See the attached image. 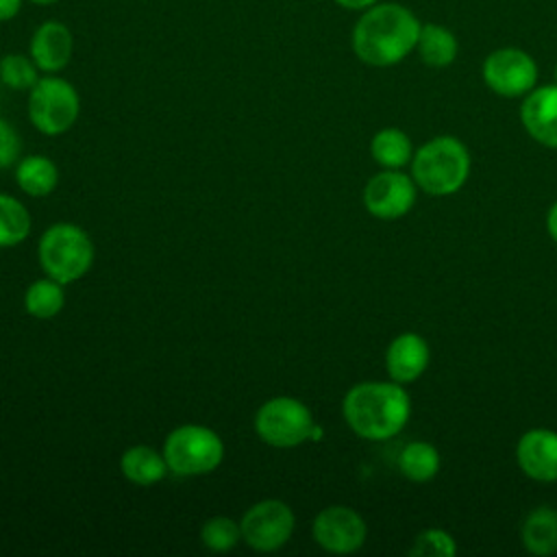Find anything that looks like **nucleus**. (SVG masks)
I'll return each mask as SVG.
<instances>
[{"label": "nucleus", "instance_id": "a878e982", "mask_svg": "<svg viewBox=\"0 0 557 557\" xmlns=\"http://www.w3.org/2000/svg\"><path fill=\"white\" fill-rule=\"evenodd\" d=\"M411 557H453L457 555V544L450 533L444 529H424L413 537L409 548Z\"/></svg>", "mask_w": 557, "mask_h": 557}, {"label": "nucleus", "instance_id": "7c9ffc66", "mask_svg": "<svg viewBox=\"0 0 557 557\" xmlns=\"http://www.w3.org/2000/svg\"><path fill=\"white\" fill-rule=\"evenodd\" d=\"M33 4H39V7H46V4H54V2H59V0H30Z\"/></svg>", "mask_w": 557, "mask_h": 557}, {"label": "nucleus", "instance_id": "c85d7f7f", "mask_svg": "<svg viewBox=\"0 0 557 557\" xmlns=\"http://www.w3.org/2000/svg\"><path fill=\"white\" fill-rule=\"evenodd\" d=\"M335 4H339L342 9H348V11H366L370 7H374L379 0H333Z\"/></svg>", "mask_w": 557, "mask_h": 557}, {"label": "nucleus", "instance_id": "f3484780", "mask_svg": "<svg viewBox=\"0 0 557 557\" xmlns=\"http://www.w3.org/2000/svg\"><path fill=\"white\" fill-rule=\"evenodd\" d=\"M522 544L531 555L548 557L557 553V509L535 507L527 513L520 531Z\"/></svg>", "mask_w": 557, "mask_h": 557}, {"label": "nucleus", "instance_id": "4468645a", "mask_svg": "<svg viewBox=\"0 0 557 557\" xmlns=\"http://www.w3.org/2000/svg\"><path fill=\"white\" fill-rule=\"evenodd\" d=\"M527 133L546 148H557V85L533 87L520 107Z\"/></svg>", "mask_w": 557, "mask_h": 557}, {"label": "nucleus", "instance_id": "a211bd4d", "mask_svg": "<svg viewBox=\"0 0 557 557\" xmlns=\"http://www.w3.org/2000/svg\"><path fill=\"white\" fill-rule=\"evenodd\" d=\"M15 181L24 194L33 198H44L57 189L59 168L52 159L44 154H28L17 163Z\"/></svg>", "mask_w": 557, "mask_h": 557}, {"label": "nucleus", "instance_id": "6e6552de", "mask_svg": "<svg viewBox=\"0 0 557 557\" xmlns=\"http://www.w3.org/2000/svg\"><path fill=\"white\" fill-rule=\"evenodd\" d=\"M296 527L294 511L278 498L255 503L239 520L242 540L259 553H274L287 544Z\"/></svg>", "mask_w": 557, "mask_h": 557}, {"label": "nucleus", "instance_id": "0eeeda50", "mask_svg": "<svg viewBox=\"0 0 557 557\" xmlns=\"http://www.w3.org/2000/svg\"><path fill=\"white\" fill-rule=\"evenodd\" d=\"M315 420L309 407L294 396H274L255 413L257 435L274 448H294L313 437Z\"/></svg>", "mask_w": 557, "mask_h": 557}, {"label": "nucleus", "instance_id": "5701e85b", "mask_svg": "<svg viewBox=\"0 0 557 557\" xmlns=\"http://www.w3.org/2000/svg\"><path fill=\"white\" fill-rule=\"evenodd\" d=\"M30 233V213L13 196L0 194V248H11L24 242Z\"/></svg>", "mask_w": 557, "mask_h": 557}, {"label": "nucleus", "instance_id": "2f4dec72", "mask_svg": "<svg viewBox=\"0 0 557 557\" xmlns=\"http://www.w3.org/2000/svg\"><path fill=\"white\" fill-rule=\"evenodd\" d=\"M555 85H557V65H555Z\"/></svg>", "mask_w": 557, "mask_h": 557}, {"label": "nucleus", "instance_id": "b1692460", "mask_svg": "<svg viewBox=\"0 0 557 557\" xmlns=\"http://www.w3.org/2000/svg\"><path fill=\"white\" fill-rule=\"evenodd\" d=\"M242 540L239 522L228 516H211L200 527V542L211 553H228Z\"/></svg>", "mask_w": 557, "mask_h": 557}, {"label": "nucleus", "instance_id": "aec40b11", "mask_svg": "<svg viewBox=\"0 0 557 557\" xmlns=\"http://www.w3.org/2000/svg\"><path fill=\"white\" fill-rule=\"evenodd\" d=\"M372 159L385 170H398L411 161V139L400 128H381L370 141Z\"/></svg>", "mask_w": 557, "mask_h": 557}, {"label": "nucleus", "instance_id": "9d476101", "mask_svg": "<svg viewBox=\"0 0 557 557\" xmlns=\"http://www.w3.org/2000/svg\"><path fill=\"white\" fill-rule=\"evenodd\" d=\"M311 533L315 544L324 550L335 555H350L363 546L368 527L355 509L346 505H331L313 518Z\"/></svg>", "mask_w": 557, "mask_h": 557}, {"label": "nucleus", "instance_id": "ddd939ff", "mask_svg": "<svg viewBox=\"0 0 557 557\" xmlns=\"http://www.w3.org/2000/svg\"><path fill=\"white\" fill-rule=\"evenodd\" d=\"M516 461L529 479L557 481V433L550 429L522 433L516 446Z\"/></svg>", "mask_w": 557, "mask_h": 557}, {"label": "nucleus", "instance_id": "39448f33", "mask_svg": "<svg viewBox=\"0 0 557 557\" xmlns=\"http://www.w3.org/2000/svg\"><path fill=\"white\" fill-rule=\"evenodd\" d=\"M161 453L174 474L200 476L222 463L224 442L205 424H181L165 435Z\"/></svg>", "mask_w": 557, "mask_h": 557}, {"label": "nucleus", "instance_id": "2eb2a0df", "mask_svg": "<svg viewBox=\"0 0 557 557\" xmlns=\"http://www.w3.org/2000/svg\"><path fill=\"white\" fill-rule=\"evenodd\" d=\"M431 359L429 344L418 333H400L385 350V368L392 381L405 385L422 376Z\"/></svg>", "mask_w": 557, "mask_h": 557}, {"label": "nucleus", "instance_id": "393cba45", "mask_svg": "<svg viewBox=\"0 0 557 557\" xmlns=\"http://www.w3.org/2000/svg\"><path fill=\"white\" fill-rule=\"evenodd\" d=\"M0 81L15 91H30V87L39 81V67L30 59V54L11 52L0 59Z\"/></svg>", "mask_w": 557, "mask_h": 557}, {"label": "nucleus", "instance_id": "f8f14e48", "mask_svg": "<svg viewBox=\"0 0 557 557\" xmlns=\"http://www.w3.org/2000/svg\"><path fill=\"white\" fill-rule=\"evenodd\" d=\"M74 52V37L72 30L59 22V20H46L41 22L28 46V54L44 74H57L61 72Z\"/></svg>", "mask_w": 557, "mask_h": 557}, {"label": "nucleus", "instance_id": "bb28decb", "mask_svg": "<svg viewBox=\"0 0 557 557\" xmlns=\"http://www.w3.org/2000/svg\"><path fill=\"white\" fill-rule=\"evenodd\" d=\"M22 152V139L15 126L0 117V170L13 165Z\"/></svg>", "mask_w": 557, "mask_h": 557}, {"label": "nucleus", "instance_id": "9b49d317", "mask_svg": "<svg viewBox=\"0 0 557 557\" xmlns=\"http://www.w3.org/2000/svg\"><path fill=\"white\" fill-rule=\"evenodd\" d=\"M416 181L400 170H383L363 187V205L379 220H396L416 202Z\"/></svg>", "mask_w": 557, "mask_h": 557}, {"label": "nucleus", "instance_id": "4be33fe9", "mask_svg": "<svg viewBox=\"0 0 557 557\" xmlns=\"http://www.w3.org/2000/svg\"><path fill=\"white\" fill-rule=\"evenodd\" d=\"M65 305L63 285L54 278H37L28 285L24 294V307L26 313L37 320H50L54 318Z\"/></svg>", "mask_w": 557, "mask_h": 557}, {"label": "nucleus", "instance_id": "dca6fc26", "mask_svg": "<svg viewBox=\"0 0 557 557\" xmlns=\"http://www.w3.org/2000/svg\"><path fill=\"white\" fill-rule=\"evenodd\" d=\"M120 470L126 481L141 485V487H150V485L159 483L168 474L170 468H168L163 453L154 450L152 446L137 444L122 453Z\"/></svg>", "mask_w": 557, "mask_h": 557}, {"label": "nucleus", "instance_id": "20e7f679", "mask_svg": "<svg viewBox=\"0 0 557 557\" xmlns=\"http://www.w3.org/2000/svg\"><path fill=\"white\" fill-rule=\"evenodd\" d=\"M37 259L50 278L70 285L89 272L94 263V244L87 231L78 224L54 222L39 237Z\"/></svg>", "mask_w": 557, "mask_h": 557}, {"label": "nucleus", "instance_id": "423d86ee", "mask_svg": "<svg viewBox=\"0 0 557 557\" xmlns=\"http://www.w3.org/2000/svg\"><path fill=\"white\" fill-rule=\"evenodd\" d=\"M28 120L44 135H63L74 126L81 113V96L76 87L57 76L44 74L28 91Z\"/></svg>", "mask_w": 557, "mask_h": 557}, {"label": "nucleus", "instance_id": "1a4fd4ad", "mask_svg": "<svg viewBox=\"0 0 557 557\" xmlns=\"http://www.w3.org/2000/svg\"><path fill=\"white\" fill-rule=\"evenodd\" d=\"M483 81L498 96H527L537 83V65L520 48H498L483 61Z\"/></svg>", "mask_w": 557, "mask_h": 557}, {"label": "nucleus", "instance_id": "cd10ccee", "mask_svg": "<svg viewBox=\"0 0 557 557\" xmlns=\"http://www.w3.org/2000/svg\"><path fill=\"white\" fill-rule=\"evenodd\" d=\"M24 0H0V22L13 20L22 11Z\"/></svg>", "mask_w": 557, "mask_h": 557}, {"label": "nucleus", "instance_id": "c756f323", "mask_svg": "<svg viewBox=\"0 0 557 557\" xmlns=\"http://www.w3.org/2000/svg\"><path fill=\"white\" fill-rule=\"evenodd\" d=\"M546 228H548V235L553 237V242H557V202L548 209V215H546Z\"/></svg>", "mask_w": 557, "mask_h": 557}, {"label": "nucleus", "instance_id": "412c9836", "mask_svg": "<svg viewBox=\"0 0 557 557\" xmlns=\"http://www.w3.org/2000/svg\"><path fill=\"white\" fill-rule=\"evenodd\" d=\"M398 468L413 483L431 481L440 472V453L429 442H409L398 455Z\"/></svg>", "mask_w": 557, "mask_h": 557}, {"label": "nucleus", "instance_id": "7ed1b4c3", "mask_svg": "<svg viewBox=\"0 0 557 557\" xmlns=\"http://www.w3.org/2000/svg\"><path fill=\"white\" fill-rule=\"evenodd\" d=\"M470 174V152L450 135L429 139L411 157V178L429 196H450L463 187Z\"/></svg>", "mask_w": 557, "mask_h": 557}, {"label": "nucleus", "instance_id": "f03ea898", "mask_svg": "<svg viewBox=\"0 0 557 557\" xmlns=\"http://www.w3.org/2000/svg\"><path fill=\"white\" fill-rule=\"evenodd\" d=\"M342 413L352 433L370 442H383L405 429L411 400L396 381H363L346 392Z\"/></svg>", "mask_w": 557, "mask_h": 557}, {"label": "nucleus", "instance_id": "f257e3e1", "mask_svg": "<svg viewBox=\"0 0 557 557\" xmlns=\"http://www.w3.org/2000/svg\"><path fill=\"white\" fill-rule=\"evenodd\" d=\"M422 24L403 4L376 2L361 11L352 26L350 44L357 59L372 67L400 63L416 46Z\"/></svg>", "mask_w": 557, "mask_h": 557}, {"label": "nucleus", "instance_id": "6ab92c4d", "mask_svg": "<svg viewBox=\"0 0 557 557\" xmlns=\"http://www.w3.org/2000/svg\"><path fill=\"white\" fill-rule=\"evenodd\" d=\"M416 48L420 52V59L429 67L450 65L457 59V50H459L455 35L440 24H422Z\"/></svg>", "mask_w": 557, "mask_h": 557}]
</instances>
